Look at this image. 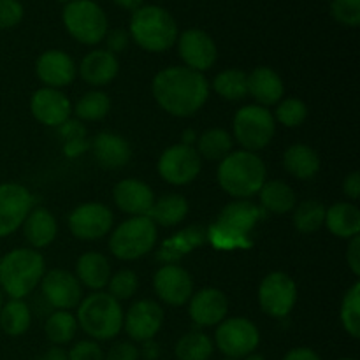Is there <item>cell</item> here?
Returning <instances> with one entry per match:
<instances>
[{
  "label": "cell",
  "mask_w": 360,
  "mask_h": 360,
  "mask_svg": "<svg viewBox=\"0 0 360 360\" xmlns=\"http://www.w3.org/2000/svg\"><path fill=\"white\" fill-rule=\"evenodd\" d=\"M202 167V158L193 150V146L186 144H174L167 148L158 158V174L164 181L171 185L183 186L192 183L199 176Z\"/></svg>",
  "instance_id": "8fae6325"
},
{
  "label": "cell",
  "mask_w": 360,
  "mask_h": 360,
  "mask_svg": "<svg viewBox=\"0 0 360 360\" xmlns=\"http://www.w3.org/2000/svg\"><path fill=\"white\" fill-rule=\"evenodd\" d=\"M112 220L115 217L108 206L101 202H86L77 206L69 214V229L74 238L95 241L111 231Z\"/></svg>",
  "instance_id": "5bb4252c"
},
{
  "label": "cell",
  "mask_w": 360,
  "mask_h": 360,
  "mask_svg": "<svg viewBox=\"0 0 360 360\" xmlns=\"http://www.w3.org/2000/svg\"><path fill=\"white\" fill-rule=\"evenodd\" d=\"M245 360H266V359H264L262 355H259V354H250V355H246Z\"/></svg>",
  "instance_id": "6f0895ef"
},
{
  "label": "cell",
  "mask_w": 360,
  "mask_h": 360,
  "mask_svg": "<svg viewBox=\"0 0 360 360\" xmlns=\"http://www.w3.org/2000/svg\"><path fill=\"white\" fill-rule=\"evenodd\" d=\"M104 360H139V348H136V345L122 341L109 348Z\"/></svg>",
  "instance_id": "7dc6e473"
},
{
  "label": "cell",
  "mask_w": 360,
  "mask_h": 360,
  "mask_svg": "<svg viewBox=\"0 0 360 360\" xmlns=\"http://www.w3.org/2000/svg\"><path fill=\"white\" fill-rule=\"evenodd\" d=\"M76 278L79 283L91 290L101 292L111 280V266L102 253L88 252L77 259Z\"/></svg>",
  "instance_id": "83f0119b"
},
{
  "label": "cell",
  "mask_w": 360,
  "mask_h": 360,
  "mask_svg": "<svg viewBox=\"0 0 360 360\" xmlns=\"http://www.w3.org/2000/svg\"><path fill=\"white\" fill-rule=\"evenodd\" d=\"M229 311V301L218 288H202L190 297V319L200 327H211L224 322Z\"/></svg>",
  "instance_id": "44dd1931"
},
{
  "label": "cell",
  "mask_w": 360,
  "mask_h": 360,
  "mask_svg": "<svg viewBox=\"0 0 360 360\" xmlns=\"http://www.w3.org/2000/svg\"><path fill=\"white\" fill-rule=\"evenodd\" d=\"M58 2H70V0H58Z\"/></svg>",
  "instance_id": "94428289"
},
{
  "label": "cell",
  "mask_w": 360,
  "mask_h": 360,
  "mask_svg": "<svg viewBox=\"0 0 360 360\" xmlns=\"http://www.w3.org/2000/svg\"><path fill=\"white\" fill-rule=\"evenodd\" d=\"M283 165L297 179H309L319 172L320 158L311 146L294 144L283 155Z\"/></svg>",
  "instance_id": "4dcf8cb0"
},
{
  "label": "cell",
  "mask_w": 360,
  "mask_h": 360,
  "mask_svg": "<svg viewBox=\"0 0 360 360\" xmlns=\"http://www.w3.org/2000/svg\"><path fill=\"white\" fill-rule=\"evenodd\" d=\"M283 360H322L319 357V354H316L315 350H311V348H294V350L288 352L287 355H285Z\"/></svg>",
  "instance_id": "816d5d0a"
},
{
  "label": "cell",
  "mask_w": 360,
  "mask_h": 360,
  "mask_svg": "<svg viewBox=\"0 0 360 360\" xmlns=\"http://www.w3.org/2000/svg\"><path fill=\"white\" fill-rule=\"evenodd\" d=\"M248 94L259 102V105L267 108L281 101L285 94L283 81L280 74L271 67H257L248 74Z\"/></svg>",
  "instance_id": "484cf974"
},
{
  "label": "cell",
  "mask_w": 360,
  "mask_h": 360,
  "mask_svg": "<svg viewBox=\"0 0 360 360\" xmlns=\"http://www.w3.org/2000/svg\"><path fill=\"white\" fill-rule=\"evenodd\" d=\"M157 225L148 217H132L116 227L109 239V250L116 259L136 260L151 252L157 243Z\"/></svg>",
  "instance_id": "ba28073f"
},
{
  "label": "cell",
  "mask_w": 360,
  "mask_h": 360,
  "mask_svg": "<svg viewBox=\"0 0 360 360\" xmlns=\"http://www.w3.org/2000/svg\"><path fill=\"white\" fill-rule=\"evenodd\" d=\"M62 18L67 32L81 44H98L108 34V16L94 0H70Z\"/></svg>",
  "instance_id": "52a82bcc"
},
{
  "label": "cell",
  "mask_w": 360,
  "mask_h": 360,
  "mask_svg": "<svg viewBox=\"0 0 360 360\" xmlns=\"http://www.w3.org/2000/svg\"><path fill=\"white\" fill-rule=\"evenodd\" d=\"M347 262L350 266L352 273L355 276H360V238L355 236V238L350 239V245H348L347 252Z\"/></svg>",
  "instance_id": "681fc988"
},
{
  "label": "cell",
  "mask_w": 360,
  "mask_h": 360,
  "mask_svg": "<svg viewBox=\"0 0 360 360\" xmlns=\"http://www.w3.org/2000/svg\"><path fill=\"white\" fill-rule=\"evenodd\" d=\"M232 136L224 129H210L199 137L197 153L207 160H224L232 151Z\"/></svg>",
  "instance_id": "d590c367"
},
{
  "label": "cell",
  "mask_w": 360,
  "mask_h": 360,
  "mask_svg": "<svg viewBox=\"0 0 360 360\" xmlns=\"http://www.w3.org/2000/svg\"><path fill=\"white\" fill-rule=\"evenodd\" d=\"M195 132L193 130H185V134H183V143L181 144H186V146H192L193 141H195Z\"/></svg>",
  "instance_id": "9f6ffc18"
},
{
  "label": "cell",
  "mask_w": 360,
  "mask_h": 360,
  "mask_svg": "<svg viewBox=\"0 0 360 360\" xmlns=\"http://www.w3.org/2000/svg\"><path fill=\"white\" fill-rule=\"evenodd\" d=\"M69 360H104V352L95 341L84 340L74 345L67 354Z\"/></svg>",
  "instance_id": "bcb514c9"
},
{
  "label": "cell",
  "mask_w": 360,
  "mask_h": 360,
  "mask_svg": "<svg viewBox=\"0 0 360 360\" xmlns=\"http://www.w3.org/2000/svg\"><path fill=\"white\" fill-rule=\"evenodd\" d=\"M144 0H115V4H118L120 7L123 9H130V11H136L143 6Z\"/></svg>",
  "instance_id": "11a10c76"
},
{
  "label": "cell",
  "mask_w": 360,
  "mask_h": 360,
  "mask_svg": "<svg viewBox=\"0 0 360 360\" xmlns=\"http://www.w3.org/2000/svg\"><path fill=\"white\" fill-rule=\"evenodd\" d=\"M326 210L319 200H304L294 211V225L299 232L311 234L316 232L326 221Z\"/></svg>",
  "instance_id": "74e56055"
},
{
  "label": "cell",
  "mask_w": 360,
  "mask_h": 360,
  "mask_svg": "<svg viewBox=\"0 0 360 360\" xmlns=\"http://www.w3.org/2000/svg\"><path fill=\"white\" fill-rule=\"evenodd\" d=\"M32 322L30 308L23 302V299H11L4 302L0 309V329L7 336H21L28 330Z\"/></svg>",
  "instance_id": "d6a6232c"
},
{
  "label": "cell",
  "mask_w": 360,
  "mask_h": 360,
  "mask_svg": "<svg viewBox=\"0 0 360 360\" xmlns=\"http://www.w3.org/2000/svg\"><path fill=\"white\" fill-rule=\"evenodd\" d=\"M94 155L102 167L116 171L129 164L132 150L125 137L112 132H101L94 139Z\"/></svg>",
  "instance_id": "cb8c5ba5"
},
{
  "label": "cell",
  "mask_w": 360,
  "mask_h": 360,
  "mask_svg": "<svg viewBox=\"0 0 360 360\" xmlns=\"http://www.w3.org/2000/svg\"><path fill=\"white\" fill-rule=\"evenodd\" d=\"M308 116V108L302 101L295 97H288L281 101L276 108V120L285 127H299Z\"/></svg>",
  "instance_id": "60d3db41"
},
{
  "label": "cell",
  "mask_w": 360,
  "mask_h": 360,
  "mask_svg": "<svg viewBox=\"0 0 360 360\" xmlns=\"http://www.w3.org/2000/svg\"><path fill=\"white\" fill-rule=\"evenodd\" d=\"M217 178L224 192L234 199H250L257 195L266 183V165L252 151H231L220 162Z\"/></svg>",
  "instance_id": "3957f363"
},
{
  "label": "cell",
  "mask_w": 360,
  "mask_h": 360,
  "mask_svg": "<svg viewBox=\"0 0 360 360\" xmlns=\"http://www.w3.org/2000/svg\"><path fill=\"white\" fill-rule=\"evenodd\" d=\"M259 199L264 210L274 214H285L295 207L294 190L281 179L264 183L262 188L259 190Z\"/></svg>",
  "instance_id": "1f68e13d"
},
{
  "label": "cell",
  "mask_w": 360,
  "mask_h": 360,
  "mask_svg": "<svg viewBox=\"0 0 360 360\" xmlns=\"http://www.w3.org/2000/svg\"><path fill=\"white\" fill-rule=\"evenodd\" d=\"M297 301V287L288 274L271 273L262 280L259 287V304L264 313L273 319H283Z\"/></svg>",
  "instance_id": "7c38bea8"
},
{
  "label": "cell",
  "mask_w": 360,
  "mask_h": 360,
  "mask_svg": "<svg viewBox=\"0 0 360 360\" xmlns=\"http://www.w3.org/2000/svg\"><path fill=\"white\" fill-rule=\"evenodd\" d=\"M330 14L338 23L345 25V27H359L360 0H333Z\"/></svg>",
  "instance_id": "7bdbcfd3"
},
{
  "label": "cell",
  "mask_w": 360,
  "mask_h": 360,
  "mask_svg": "<svg viewBox=\"0 0 360 360\" xmlns=\"http://www.w3.org/2000/svg\"><path fill=\"white\" fill-rule=\"evenodd\" d=\"M35 70L46 88H55V90L69 86L76 77V63L70 55L60 49H49L42 53L35 63Z\"/></svg>",
  "instance_id": "ffe728a7"
},
{
  "label": "cell",
  "mask_w": 360,
  "mask_h": 360,
  "mask_svg": "<svg viewBox=\"0 0 360 360\" xmlns=\"http://www.w3.org/2000/svg\"><path fill=\"white\" fill-rule=\"evenodd\" d=\"M343 192L347 193V197H350L352 200H357L360 197V174L359 172H352L345 178L343 181Z\"/></svg>",
  "instance_id": "f907efd6"
},
{
  "label": "cell",
  "mask_w": 360,
  "mask_h": 360,
  "mask_svg": "<svg viewBox=\"0 0 360 360\" xmlns=\"http://www.w3.org/2000/svg\"><path fill=\"white\" fill-rule=\"evenodd\" d=\"M76 320L88 336L97 341H108L122 330L123 311L120 301L108 292H95L79 302Z\"/></svg>",
  "instance_id": "8992f818"
},
{
  "label": "cell",
  "mask_w": 360,
  "mask_h": 360,
  "mask_svg": "<svg viewBox=\"0 0 360 360\" xmlns=\"http://www.w3.org/2000/svg\"><path fill=\"white\" fill-rule=\"evenodd\" d=\"M111 108V101L104 91H88L77 101L74 112L79 120L84 122H98L104 118Z\"/></svg>",
  "instance_id": "f35d334b"
},
{
  "label": "cell",
  "mask_w": 360,
  "mask_h": 360,
  "mask_svg": "<svg viewBox=\"0 0 360 360\" xmlns=\"http://www.w3.org/2000/svg\"><path fill=\"white\" fill-rule=\"evenodd\" d=\"M34 207V197L18 183L0 185V238L13 234L23 225L25 218Z\"/></svg>",
  "instance_id": "4fadbf2b"
},
{
  "label": "cell",
  "mask_w": 360,
  "mask_h": 360,
  "mask_svg": "<svg viewBox=\"0 0 360 360\" xmlns=\"http://www.w3.org/2000/svg\"><path fill=\"white\" fill-rule=\"evenodd\" d=\"M112 199L116 206L132 217H146L150 207L153 206V190L141 179L127 178L120 181L112 190Z\"/></svg>",
  "instance_id": "7402d4cb"
},
{
  "label": "cell",
  "mask_w": 360,
  "mask_h": 360,
  "mask_svg": "<svg viewBox=\"0 0 360 360\" xmlns=\"http://www.w3.org/2000/svg\"><path fill=\"white\" fill-rule=\"evenodd\" d=\"M188 214V202L185 197L178 193H167L160 199L153 200V206L150 207L146 217L153 221L155 225L162 227H174L179 221H183Z\"/></svg>",
  "instance_id": "f546056e"
},
{
  "label": "cell",
  "mask_w": 360,
  "mask_h": 360,
  "mask_svg": "<svg viewBox=\"0 0 360 360\" xmlns=\"http://www.w3.org/2000/svg\"><path fill=\"white\" fill-rule=\"evenodd\" d=\"M158 355H160V347L153 340L144 341L143 348L139 350V357H143L144 360H157Z\"/></svg>",
  "instance_id": "f5cc1de1"
},
{
  "label": "cell",
  "mask_w": 360,
  "mask_h": 360,
  "mask_svg": "<svg viewBox=\"0 0 360 360\" xmlns=\"http://www.w3.org/2000/svg\"><path fill=\"white\" fill-rule=\"evenodd\" d=\"M39 360H69L67 359V354L62 350V348H51V350L46 352Z\"/></svg>",
  "instance_id": "db71d44e"
},
{
  "label": "cell",
  "mask_w": 360,
  "mask_h": 360,
  "mask_svg": "<svg viewBox=\"0 0 360 360\" xmlns=\"http://www.w3.org/2000/svg\"><path fill=\"white\" fill-rule=\"evenodd\" d=\"M153 287L158 299L169 306H183L190 301L193 294V281L188 271L178 264L162 266L155 273Z\"/></svg>",
  "instance_id": "e0dca14e"
},
{
  "label": "cell",
  "mask_w": 360,
  "mask_h": 360,
  "mask_svg": "<svg viewBox=\"0 0 360 360\" xmlns=\"http://www.w3.org/2000/svg\"><path fill=\"white\" fill-rule=\"evenodd\" d=\"M130 35L146 51L162 53L178 41V25L164 7L141 6L130 20Z\"/></svg>",
  "instance_id": "5b68a950"
},
{
  "label": "cell",
  "mask_w": 360,
  "mask_h": 360,
  "mask_svg": "<svg viewBox=\"0 0 360 360\" xmlns=\"http://www.w3.org/2000/svg\"><path fill=\"white\" fill-rule=\"evenodd\" d=\"M46 336L51 343L55 345H67L74 340L77 330V320L76 316L70 315L69 311H60L56 309L49 319L46 320Z\"/></svg>",
  "instance_id": "8d00e7d4"
},
{
  "label": "cell",
  "mask_w": 360,
  "mask_h": 360,
  "mask_svg": "<svg viewBox=\"0 0 360 360\" xmlns=\"http://www.w3.org/2000/svg\"><path fill=\"white\" fill-rule=\"evenodd\" d=\"M217 347L225 357L229 359H245L246 355L253 354L260 343L259 329L248 319H229L220 322L217 334H214Z\"/></svg>",
  "instance_id": "30bf717a"
},
{
  "label": "cell",
  "mask_w": 360,
  "mask_h": 360,
  "mask_svg": "<svg viewBox=\"0 0 360 360\" xmlns=\"http://www.w3.org/2000/svg\"><path fill=\"white\" fill-rule=\"evenodd\" d=\"M151 91L165 112L178 118H188L206 104L210 84L202 72L188 67H167L155 76Z\"/></svg>",
  "instance_id": "6da1fadb"
},
{
  "label": "cell",
  "mask_w": 360,
  "mask_h": 360,
  "mask_svg": "<svg viewBox=\"0 0 360 360\" xmlns=\"http://www.w3.org/2000/svg\"><path fill=\"white\" fill-rule=\"evenodd\" d=\"M225 360H234V359H225Z\"/></svg>",
  "instance_id": "6125c7cd"
},
{
  "label": "cell",
  "mask_w": 360,
  "mask_h": 360,
  "mask_svg": "<svg viewBox=\"0 0 360 360\" xmlns=\"http://www.w3.org/2000/svg\"><path fill=\"white\" fill-rule=\"evenodd\" d=\"M42 295L51 308L69 311L83 301V288L77 278L69 271L53 269L44 273L41 280Z\"/></svg>",
  "instance_id": "9a60e30c"
},
{
  "label": "cell",
  "mask_w": 360,
  "mask_h": 360,
  "mask_svg": "<svg viewBox=\"0 0 360 360\" xmlns=\"http://www.w3.org/2000/svg\"><path fill=\"white\" fill-rule=\"evenodd\" d=\"M340 360H355V359H350V357H345V359H340Z\"/></svg>",
  "instance_id": "91938a15"
},
{
  "label": "cell",
  "mask_w": 360,
  "mask_h": 360,
  "mask_svg": "<svg viewBox=\"0 0 360 360\" xmlns=\"http://www.w3.org/2000/svg\"><path fill=\"white\" fill-rule=\"evenodd\" d=\"M120 69L118 58L108 49H95L83 58L79 74L91 86H104L116 77Z\"/></svg>",
  "instance_id": "d4e9b609"
},
{
  "label": "cell",
  "mask_w": 360,
  "mask_h": 360,
  "mask_svg": "<svg viewBox=\"0 0 360 360\" xmlns=\"http://www.w3.org/2000/svg\"><path fill=\"white\" fill-rule=\"evenodd\" d=\"M329 232L340 239H352L360 232V211L355 204L338 202L326 210V221Z\"/></svg>",
  "instance_id": "f1b7e54d"
},
{
  "label": "cell",
  "mask_w": 360,
  "mask_h": 360,
  "mask_svg": "<svg viewBox=\"0 0 360 360\" xmlns=\"http://www.w3.org/2000/svg\"><path fill=\"white\" fill-rule=\"evenodd\" d=\"M56 232H58V225H56L55 217L46 207H32L23 221L25 239L34 248H44L55 241Z\"/></svg>",
  "instance_id": "4316f807"
},
{
  "label": "cell",
  "mask_w": 360,
  "mask_h": 360,
  "mask_svg": "<svg viewBox=\"0 0 360 360\" xmlns=\"http://www.w3.org/2000/svg\"><path fill=\"white\" fill-rule=\"evenodd\" d=\"M276 122L273 112L259 104L245 105L234 116V137L246 151H259L273 141Z\"/></svg>",
  "instance_id": "9c48e42d"
},
{
  "label": "cell",
  "mask_w": 360,
  "mask_h": 360,
  "mask_svg": "<svg viewBox=\"0 0 360 360\" xmlns=\"http://www.w3.org/2000/svg\"><path fill=\"white\" fill-rule=\"evenodd\" d=\"M30 111L37 122L48 127H62L72 112L70 102L55 88H41L32 95Z\"/></svg>",
  "instance_id": "d6986e66"
},
{
  "label": "cell",
  "mask_w": 360,
  "mask_h": 360,
  "mask_svg": "<svg viewBox=\"0 0 360 360\" xmlns=\"http://www.w3.org/2000/svg\"><path fill=\"white\" fill-rule=\"evenodd\" d=\"M178 360H210L213 355V341L200 330H190L176 343Z\"/></svg>",
  "instance_id": "836d02e7"
},
{
  "label": "cell",
  "mask_w": 360,
  "mask_h": 360,
  "mask_svg": "<svg viewBox=\"0 0 360 360\" xmlns=\"http://www.w3.org/2000/svg\"><path fill=\"white\" fill-rule=\"evenodd\" d=\"M213 88L225 101H243L248 95V74L239 69H227L214 77Z\"/></svg>",
  "instance_id": "e575fe53"
},
{
  "label": "cell",
  "mask_w": 360,
  "mask_h": 360,
  "mask_svg": "<svg viewBox=\"0 0 360 360\" xmlns=\"http://www.w3.org/2000/svg\"><path fill=\"white\" fill-rule=\"evenodd\" d=\"M178 51L188 69L204 72L217 62L218 49L210 34L199 28L183 32L178 39Z\"/></svg>",
  "instance_id": "ac0fdd59"
},
{
  "label": "cell",
  "mask_w": 360,
  "mask_h": 360,
  "mask_svg": "<svg viewBox=\"0 0 360 360\" xmlns=\"http://www.w3.org/2000/svg\"><path fill=\"white\" fill-rule=\"evenodd\" d=\"M46 264L39 252L16 248L0 259V290L11 299H23L44 276Z\"/></svg>",
  "instance_id": "277c9868"
},
{
  "label": "cell",
  "mask_w": 360,
  "mask_h": 360,
  "mask_svg": "<svg viewBox=\"0 0 360 360\" xmlns=\"http://www.w3.org/2000/svg\"><path fill=\"white\" fill-rule=\"evenodd\" d=\"M23 14L20 0H0V30L16 27L23 20Z\"/></svg>",
  "instance_id": "f6af8a7d"
},
{
  "label": "cell",
  "mask_w": 360,
  "mask_h": 360,
  "mask_svg": "<svg viewBox=\"0 0 360 360\" xmlns=\"http://www.w3.org/2000/svg\"><path fill=\"white\" fill-rule=\"evenodd\" d=\"M104 39L108 42V51H111L112 55L118 51H123L127 48V44H129V34L125 30H120V28L108 32Z\"/></svg>",
  "instance_id": "c3c4849f"
},
{
  "label": "cell",
  "mask_w": 360,
  "mask_h": 360,
  "mask_svg": "<svg viewBox=\"0 0 360 360\" xmlns=\"http://www.w3.org/2000/svg\"><path fill=\"white\" fill-rule=\"evenodd\" d=\"M162 323H164V309L158 302L150 301V299H141L134 302L127 315L123 316V327L127 334L134 341H141V343L153 340L162 329Z\"/></svg>",
  "instance_id": "2e32d148"
},
{
  "label": "cell",
  "mask_w": 360,
  "mask_h": 360,
  "mask_svg": "<svg viewBox=\"0 0 360 360\" xmlns=\"http://www.w3.org/2000/svg\"><path fill=\"white\" fill-rule=\"evenodd\" d=\"M207 239V231L202 225H192V227H186L183 231H179L178 234L171 236L169 239H165L160 246V252L157 253V259L160 262H164V266L167 264H176L183 255L190 253L192 250L199 248L206 243Z\"/></svg>",
  "instance_id": "603a6c76"
},
{
  "label": "cell",
  "mask_w": 360,
  "mask_h": 360,
  "mask_svg": "<svg viewBox=\"0 0 360 360\" xmlns=\"http://www.w3.org/2000/svg\"><path fill=\"white\" fill-rule=\"evenodd\" d=\"M2 306H4V292L0 290V309H2Z\"/></svg>",
  "instance_id": "680465c9"
},
{
  "label": "cell",
  "mask_w": 360,
  "mask_h": 360,
  "mask_svg": "<svg viewBox=\"0 0 360 360\" xmlns=\"http://www.w3.org/2000/svg\"><path fill=\"white\" fill-rule=\"evenodd\" d=\"M109 295L115 297L116 301H125L136 294L137 287H139V278L134 271H120L115 276L109 280Z\"/></svg>",
  "instance_id": "b9f144b4"
},
{
  "label": "cell",
  "mask_w": 360,
  "mask_h": 360,
  "mask_svg": "<svg viewBox=\"0 0 360 360\" xmlns=\"http://www.w3.org/2000/svg\"><path fill=\"white\" fill-rule=\"evenodd\" d=\"M341 323L354 340L360 336V283L352 285L341 302Z\"/></svg>",
  "instance_id": "ab89813d"
},
{
  "label": "cell",
  "mask_w": 360,
  "mask_h": 360,
  "mask_svg": "<svg viewBox=\"0 0 360 360\" xmlns=\"http://www.w3.org/2000/svg\"><path fill=\"white\" fill-rule=\"evenodd\" d=\"M60 130H62L63 137L67 139L65 151L69 155H77L86 148V143H84V136H86V132H84V129L81 127V123L65 122L62 127H60Z\"/></svg>",
  "instance_id": "ee69618b"
},
{
  "label": "cell",
  "mask_w": 360,
  "mask_h": 360,
  "mask_svg": "<svg viewBox=\"0 0 360 360\" xmlns=\"http://www.w3.org/2000/svg\"><path fill=\"white\" fill-rule=\"evenodd\" d=\"M264 218V211L248 199H238L227 204L218 214V220L207 229V239L218 250L250 248V232L257 221Z\"/></svg>",
  "instance_id": "7a4b0ae2"
}]
</instances>
